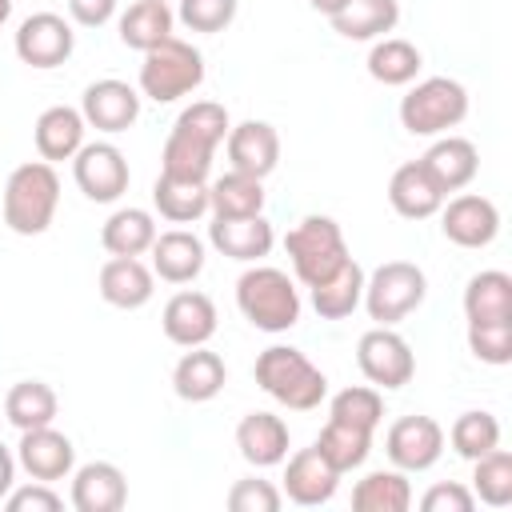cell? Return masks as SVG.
Returning a JSON list of instances; mask_svg holds the SVG:
<instances>
[{
	"label": "cell",
	"instance_id": "cell-46",
	"mask_svg": "<svg viewBox=\"0 0 512 512\" xmlns=\"http://www.w3.org/2000/svg\"><path fill=\"white\" fill-rule=\"evenodd\" d=\"M420 508L424 512H472L476 508V496H472V488L448 480V484H432L420 496Z\"/></svg>",
	"mask_w": 512,
	"mask_h": 512
},
{
	"label": "cell",
	"instance_id": "cell-4",
	"mask_svg": "<svg viewBox=\"0 0 512 512\" xmlns=\"http://www.w3.org/2000/svg\"><path fill=\"white\" fill-rule=\"evenodd\" d=\"M236 308L260 332H288L300 320V292L284 268L252 264L236 280Z\"/></svg>",
	"mask_w": 512,
	"mask_h": 512
},
{
	"label": "cell",
	"instance_id": "cell-27",
	"mask_svg": "<svg viewBox=\"0 0 512 512\" xmlns=\"http://www.w3.org/2000/svg\"><path fill=\"white\" fill-rule=\"evenodd\" d=\"M224 380H228L224 360H220L212 348H204V344H200V348H188V352L176 360V368H172V388H176V396L188 400V404H204V400L220 396Z\"/></svg>",
	"mask_w": 512,
	"mask_h": 512
},
{
	"label": "cell",
	"instance_id": "cell-15",
	"mask_svg": "<svg viewBox=\"0 0 512 512\" xmlns=\"http://www.w3.org/2000/svg\"><path fill=\"white\" fill-rule=\"evenodd\" d=\"M16 464H20L32 480L56 484V480H68V476H72V468H76V448H72V440H68L64 432H56L52 424L28 428V432H20Z\"/></svg>",
	"mask_w": 512,
	"mask_h": 512
},
{
	"label": "cell",
	"instance_id": "cell-29",
	"mask_svg": "<svg viewBox=\"0 0 512 512\" xmlns=\"http://www.w3.org/2000/svg\"><path fill=\"white\" fill-rule=\"evenodd\" d=\"M328 20L344 40H380L396 28L400 0H344Z\"/></svg>",
	"mask_w": 512,
	"mask_h": 512
},
{
	"label": "cell",
	"instance_id": "cell-22",
	"mask_svg": "<svg viewBox=\"0 0 512 512\" xmlns=\"http://www.w3.org/2000/svg\"><path fill=\"white\" fill-rule=\"evenodd\" d=\"M156 292V272L140 260V256H112L104 260L100 268V296L112 304V308H144Z\"/></svg>",
	"mask_w": 512,
	"mask_h": 512
},
{
	"label": "cell",
	"instance_id": "cell-12",
	"mask_svg": "<svg viewBox=\"0 0 512 512\" xmlns=\"http://www.w3.org/2000/svg\"><path fill=\"white\" fill-rule=\"evenodd\" d=\"M384 452L400 472H428L444 456V428L432 416H400L384 436Z\"/></svg>",
	"mask_w": 512,
	"mask_h": 512
},
{
	"label": "cell",
	"instance_id": "cell-36",
	"mask_svg": "<svg viewBox=\"0 0 512 512\" xmlns=\"http://www.w3.org/2000/svg\"><path fill=\"white\" fill-rule=\"evenodd\" d=\"M56 412H60V400H56V392H52L44 380H20V384H12L8 396H4V416H8V424L20 428V432L52 424Z\"/></svg>",
	"mask_w": 512,
	"mask_h": 512
},
{
	"label": "cell",
	"instance_id": "cell-25",
	"mask_svg": "<svg viewBox=\"0 0 512 512\" xmlns=\"http://www.w3.org/2000/svg\"><path fill=\"white\" fill-rule=\"evenodd\" d=\"M288 424L276 412H248L236 424V448L252 468H276L288 456Z\"/></svg>",
	"mask_w": 512,
	"mask_h": 512
},
{
	"label": "cell",
	"instance_id": "cell-18",
	"mask_svg": "<svg viewBox=\"0 0 512 512\" xmlns=\"http://www.w3.org/2000/svg\"><path fill=\"white\" fill-rule=\"evenodd\" d=\"M284 496L300 508H316V504H328L340 488V472L316 452V448H300L292 456H284Z\"/></svg>",
	"mask_w": 512,
	"mask_h": 512
},
{
	"label": "cell",
	"instance_id": "cell-5",
	"mask_svg": "<svg viewBox=\"0 0 512 512\" xmlns=\"http://www.w3.org/2000/svg\"><path fill=\"white\" fill-rule=\"evenodd\" d=\"M284 252L292 260V272L304 288H316L320 280H328L332 272H340L352 256H348V240L344 228L332 216H304L288 236H284Z\"/></svg>",
	"mask_w": 512,
	"mask_h": 512
},
{
	"label": "cell",
	"instance_id": "cell-3",
	"mask_svg": "<svg viewBox=\"0 0 512 512\" xmlns=\"http://www.w3.org/2000/svg\"><path fill=\"white\" fill-rule=\"evenodd\" d=\"M60 208V176L48 160H28L12 168L4 184V224L16 236H40L56 220Z\"/></svg>",
	"mask_w": 512,
	"mask_h": 512
},
{
	"label": "cell",
	"instance_id": "cell-9",
	"mask_svg": "<svg viewBox=\"0 0 512 512\" xmlns=\"http://www.w3.org/2000/svg\"><path fill=\"white\" fill-rule=\"evenodd\" d=\"M356 364L372 388H404L416 376V356L392 324H376L360 336Z\"/></svg>",
	"mask_w": 512,
	"mask_h": 512
},
{
	"label": "cell",
	"instance_id": "cell-33",
	"mask_svg": "<svg viewBox=\"0 0 512 512\" xmlns=\"http://www.w3.org/2000/svg\"><path fill=\"white\" fill-rule=\"evenodd\" d=\"M152 240H156V220L144 208H116L100 228V244L108 256H144Z\"/></svg>",
	"mask_w": 512,
	"mask_h": 512
},
{
	"label": "cell",
	"instance_id": "cell-20",
	"mask_svg": "<svg viewBox=\"0 0 512 512\" xmlns=\"http://www.w3.org/2000/svg\"><path fill=\"white\" fill-rule=\"evenodd\" d=\"M128 504V480L108 460H88L72 468V508L76 512H120Z\"/></svg>",
	"mask_w": 512,
	"mask_h": 512
},
{
	"label": "cell",
	"instance_id": "cell-38",
	"mask_svg": "<svg viewBox=\"0 0 512 512\" xmlns=\"http://www.w3.org/2000/svg\"><path fill=\"white\" fill-rule=\"evenodd\" d=\"M212 216H260L264 212V180L244 172H224L208 184Z\"/></svg>",
	"mask_w": 512,
	"mask_h": 512
},
{
	"label": "cell",
	"instance_id": "cell-23",
	"mask_svg": "<svg viewBox=\"0 0 512 512\" xmlns=\"http://www.w3.org/2000/svg\"><path fill=\"white\" fill-rule=\"evenodd\" d=\"M84 116L80 108H68V104H52L36 116V128H32V140H36V152L40 160L48 164H60V160H72L80 148H84Z\"/></svg>",
	"mask_w": 512,
	"mask_h": 512
},
{
	"label": "cell",
	"instance_id": "cell-35",
	"mask_svg": "<svg viewBox=\"0 0 512 512\" xmlns=\"http://www.w3.org/2000/svg\"><path fill=\"white\" fill-rule=\"evenodd\" d=\"M172 24H176V12L168 8V0H136L120 16V40L136 52H148L172 36Z\"/></svg>",
	"mask_w": 512,
	"mask_h": 512
},
{
	"label": "cell",
	"instance_id": "cell-40",
	"mask_svg": "<svg viewBox=\"0 0 512 512\" xmlns=\"http://www.w3.org/2000/svg\"><path fill=\"white\" fill-rule=\"evenodd\" d=\"M444 440L452 444V452H456V456L476 460V456H484V452H492V448L500 444V420H496L492 412H484V408L460 412Z\"/></svg>",
	"mask_w": 512,
	"mask_h": 512
},
{
	"label": "cell",
	"instance_id": "cell-41",
	"mask_svg": "<svg viewBox=\"0 0 512 512\" xmlns=\"http://www.w3.org/2000/svg\"><path fill=\"white\" fill-rule=\"evenodd\" d=\"M328 416L376 432V424L384 420V396H380V388H368V384L340 388V392L332 396V404H328Z\"/></svg>",
	"mask_w": 512,
	"mask_h": 512
},
{
	"label": "cell",
	"instance_id": "cell-45",
	"mask_svg": "<svg viewBox=\"0 0 512 512\" xmlns=\"http://www.w3.org/2000/svg\"><path fill=\"white\" fill-rule=\"evenodd\" d=\"M4 504H8V512H60L64 508L60 492L52 484H44V480H32V484H20V488L12 484Z\"/></svg>",
	"mask_w": 512,
	"mask_h": 512
},
{
	"label": "cell",
	"instance_id": "cell-26",
	"mask_svg": "<svg viewBox=\"0 0 512 512\" xmlns=\"http://www.w3.org/2000/svg\"><path fill=\"white\" fill-rule=\"evenodd\" d=\"M444 200H448V196L436 188V180L424 172L420 160L400 164V168L392 172V180H388V204H392L396 216H404V220H428V216L440 212Z\"/></svg>",
	"mask_w": 512,
	"mask_h": 512
},
{
	"label": "cell",
	"instance_id": "cell-2",
	"mask_svg": "<svg viewBox=\"0 0 512 512\" xmlns=\"http://www.w3.org/2000/svg\"><path fill=\"white\" fill-rule=\"evenodd\" d=\"M256 384L292 412H312L328 396V376L292 344H272L256 356Z\"/></svg>",
	"mask_w": 512,
	"mask_h": 512
},
{
	"label": "cell",
	"instance_id": "cell-11",
	"mask_svg": "<svg viewBox=\"0 0 512 512\" xmlns=\"http://www.w3.org/2000/svg\"><path fill=\"white\" fill-rule=\"evenodd\" d=\"M12 44H16L20 64L48 72V68H60V64L72 56L76 32H72V24H68L64 16H56V12H32V16L20 20Z\"/></svg>",
	"mask_w": 512,
	"mask_h": 512
},
{
	"label": "cell",
	"instance_id": "cell-19",
	"mask_svg": "<svg viewBox=\"0 0 512 512\" xmlns=\"http://www.w3.org/2000/svg\"><path fill=\"white\" fill-rule=\"evenodd\" d=\"M160 324H164V336L172 340V344H180V348H200V344H208L212 336H216V304H212V296H204V292H176L168 304H164V316H160Z\"/></svg>",
	"mask_w": 512,
	"mask_h": 512
},
{
	"label": "cell",
	"instance_id": "cell-30",
	"mask_svg": "<svg viewBox=\"0 0 512 512\" xmlns=\"http://www.w3.org/2000/svg\"><path fill=\"white\" fill-rule=\"evenodd\" d=\"M420 48L412 40H400V36H380L372 40V52H368V76L384 88H404L420 76Z\"/></svg>",
	"mask_w": 512,
	"mask_h": 512
},
{
	"label": "cell",
	"instance_id": "cell-32",
	"mask_svg": "<svg viewBox=\"0 0 512 512\" xmlns=\"http://www.w3.org/2000/svg\"><path fill=\"white\" fill-rule=\"evenodd\" d=\"M356 512H408L412 508V484L400 468H376L352 488Z\"/></svg>",
	"mask_w": 512,
	"mask_h": 512
},
{
	"label": "cell",
	"instance_id": "cell-31",
	"mask_svg": "<svg viewBox=\"0 0 512 512\" xmlns=\"http://www.w3.org/2000/svg\"><path fill=\"white\" fill-rule=\"evenodd\" d=\"M152 204L164 220L172 224H192L208 212V180H184V176H168L160 172L152 184Z\"/></svg>",
	"mask_w": 512,
	"mask_h": 512
},
{
	"label": "cell",
	"instance_id": "cell-16",
	"mask_svg": "<svg viewBox=\"0 0 512 512\" xmlns=\"http://www.w3.org/2000/svg\"><path fill=\"white\" fill-rule=\"evenodd\" d=\"M224 148H228L232 172H244L256 180H264L280 164V132L268 120H244V124L228 128Z\"/></svg>",
	"mask_w": 512,
	"mask_h": 512
},
{
	"label": "cell",
	"instance_id": "cell-14",
	"mask_svg": "<svg viewBox=\"0 0 512 512\" xmlns=\"http://www.w3.org/2000/svg\"><path fill=\"white\" fill-rule=\"evenodd\" d=\"M80 116L96 132H108V136L128 132L136 124V116H140V92L132 84H124V80H112V76L108 80H92L84 88V96H80Z\"/></svg>",
	"mask_w": 512,
	"mask_h": 512
},
{
	"label": "cell",
	"instance_id": "cell-48",
	"mask_svg": "<svg viewBox=\"0 0 512 512\" xmlns=\"http://www.w3.org/2000/svg\"><path fill=\"white\" fill-rule=\"evenodd\" d=\"M12 484H16V456H12L8 444L0 440V500L12 492Z\"/></svg>",
	"mask_w": 512,
	"mask_h": 512
},
{
	"label": "cell",
	"instance_id": "cell-7",
	"mask_svg": "<svg viewBox=\"0 0 512 512\" xmlns=\"http://www.w3.org/2000/svg\"><path fill=\"white\" fill-rule=\"evenodd\" d=\"M468 116V88L452 76H428L400 100V124L412 136H444Z\"/></svg>",
	"mask_w": 512,
	"mask_h": 512
},
{
	"label": "cell",
	"instance_id": "cell-37",
	"mask_svg": "<svg viewBox=\"0 0 512 512\" xmlns=\"http://www.w3.org/2000/svg\"><path fill=\"white\" fill-rule=\"evenodd\" d=\"M312 448H316V452L344 476V472H352V468H360V464L368 460V452H372V432L328 416V424L320 428V436H316Z\"/></svg>",
	"mask_w": 512,
	"mask_h": 512
},
{
	"label": "cell",
	"instance_id": "cell-8",
	"mask_svg": "<svg viewBox=\"0 0 512 512\" xmlns=\"http://www.w3.org/2000/svg\"><path fill=\"white\" fill-rule=\"evenodd\" d=\"M428 296V276L408 260H388L372 276H364V308L376 324H400Z\"/></svg>",
	"mask_w": 512,
	"mask_h": 512
},
{
	"label": "cell",
	"instance_id": "cell-43",
	"mask_svg": "<svg viewBox=\"0 0 512 512\" xmlns=\"http://www.w3.org/2000/svg\"><path fill=\"white\" fill-rule=\"evenodd\" d=\"M236 8L240 0H180L176 8V20L188 28V32H224L232 20H236Z\"/></svg>",
	"mask_w": 512,
	"mask_h": 512
},
{
	"label": "cell",
	"instance_id": "cell-10",
	"mask_svg": "<svg viewBox=\"0 0 512 512\" xmlns=\"http://www.w3.org/2000/svg\"><path fill=\"white\" fill-rule=\"evenodd\" d=\"M72 176H76V188L92 200V204H112L128 192V160L116 144L108 140H96V144H84L76 156H72Z\"/></svg>",
	"mask_w": 512,
	"mask_h": 512
},
{
	"label": "cell",
	"instance_id": "cell-1",
	"mask_svg": "<svg viewBox=\"0 0 512 512\" xmlns=\"http://www.w3.org/2000/svg\"><path fill=\"white\" fill-rule=\"evenodd\" d=\"M228 128H232V124H228L224 104H216V100H196V104H188V108L176 116V124H172V132H168V140H164L160 172L184 176V180H208L212 156H216V148L224 144Z\"/></svg>",
	"mask_w": 512,
	"mask_h": 512
},
{
	"label": "cell",
	"instance_id": "cell-44",
	"mask_svg": "<svg viewBox=\"0 0 512 512\" xmlns=\"http://www.w3.org/2000/svg\"><path fill=\"white\" fill-rule=\"evenodd\" d=\"M284 504V492L272 484V480H256V476H244L228 488V508L232 512H276Z\"/></svg>",
	"mask_w": 512,
	"mask_h": 512
},
{
	"label": "cell",
	"instance_id": "cell-34",
	"mask_svg": "<svg viewBox=\"0 0 512 512\" xmlns=\"http://www.w3.org/2000/svg\"><path fill=\"white\" fill-rule=\"evenodd\" d=\"M308 292H312V308H316L320 320H344L364 300V268L356 260H348L340 272H332L328 280H320Z\"/></svg>",
	"mask_w": 512,
	"mask_h": 512
},
{
	"label": "cell",
	"instance_id": "cell-17",
	"mask_svg": "<svg viewBox=\"0 0 512 512\" xmlns=\"http://www.w3.org/2000/svg\"><path fill=\"white\" fill-rule=\"evenodd\" d=\"M208 240H212V248L220 256L240 260V264H256V260H264L272 252L276 232L264 220V212L260 216H216L208 224Z\"/></svg>",
	"mask_w": 512,
	"mask_h": 512
},
{
	"label": "cell",
	"instance_id": "cell-13",
	"mask_svg": "<svg viewBox=\"0 0 512 512\" xmlns=\"http://www.w3.org/2000/svg\"><path fill=\"white\" fill-rule=\"evenodd\" d=\"M440 228L456 248H488L500 232V208L480 192H460L440 204Z\"/></svg>",
	"mask_w": 512,
	"mask_h": 512
},
{
	"label": "cell",
	"instance_id": "cell-49",
	"mask_svg": "<svg viewBox=\"0 0 512 512\" xmlns=\"http://www.w3.org/2000/svg\"><path fill=\"white\" fill-rule=\"evenodd\" d=\"M308 4H312L316 12H324V16H332V12H336V8L344 4V0H308Z\"/></svg>",
	"mask_w": 512,
	"mask_h": 512
},
{
	"label": "cell",
	"instance_id": "cell-39",
	"mask_svg": "<svg viewBox=\"0 0 512 512\" xmlns=\"http://www.w3.org/2000/svg\"><path fill=\"white\" fill-rule=\"evenodd\" d=\"M472 496L484 500L488 508H508L512 504V452L492 448L472 460Z\"/></svg>",
	"mask_w": 512,
	"mask_h": 512
},
{
	"label": "cell",
	"instance_id": "cell-28",
	"mask_svg": "<svg viewBox=\"0 0 512 512\" xmlns=\"http://www.w3.org/2000/svg\"><path fill=\"white\" fill-rule=\"evenodd\" d=\"M464 316L468 324H504L512 320V276L500 268L476 272L464 288Z\"/></svg>",
	"mask_w": 512,
	"mask_h": 512
},
{
	"label": "cell",
	"instance_id": "cell-21",
	"mask_svg": "<svg viewBox=\"0 0 512 512\" xmlns=\"http://www.w3.org/2000/svg\"><path fill=\"white\" fill-rule=\"evenodd\" d=\"M420 164H424V172L436 180V188L448 196V192H460V188H468V184L476 180V172H480V152H476L472 140L444 132V136L420 156Z\"/></svg>",
	"mask_w": 512,
	"mask_h": 512
},
{
	"label": "cell",
	"instance_id": "cell-47",
	"mask_svg": "<svg viewBox=\"0 0 512 512\" xmlns=\"http://www.w3.org/2000/svg\"><path fill=\"white\" fill-rule=\"evenodd\" d=\"M68 12L84 28H100L116 16V0H68Z\"/></svg>",
	"mask_w": 512,
	"mask_h": 512
},
{
	"label": "cell",
	"instance_id": "cell-42",
	"mask_svg": "<svg viewBox=\"0 0 512 512\" xmlns=\"http://www.w3.org/2000/svg\"><path fill=\"white\" fill-rule=\"evenodd\" d=\"M468 352L480 364H492V368L512 364V320H504V324H468Z\"/></svg>",
	"mask_w": 512,
	"mask_h": 512
},
{
	"label": "cell",
	"instance_id": "cell-24",
	"mask_svg": "<svg viewBox=\"0 0 512 512\" xmlns=\"http://www.w3.org/2000/svg\"><path fill=\"white\" fill-rule=\"evenodd\" d=\"M148 252H152V272L168 284H192L204 272V240L192 236L188 228L156 232Z\"/></svg>",
	"mask_w": 512,
	"mask_h": 512
},
{
	"label": "cell",
	"instance_id": "cell-6",
	"mask_svg": "<svg viewBox=\"0 0 512 512\" xmlns=\"http://www.w3.org/2000/svg\"><path fill=\"white\" fill-rule=\"evenodd\" d=\"M204 84V56L180 40V36H168L164 44L148 48L144 52V64H140V96L156 100V104H172L188 92H196Z\"/></svg>",
	"mask_w": 512,
	"mask_h": 512
},
{
	"label": "cell",
	"instance_id": "cell-50",
	"mask_svg": "<svg viewBox=\"0 0 512 512\" xmlns=\"http://www.w3.org/2000/svg\"><path fill=\"white\" fill-rule=\"evenodd\" d=\"M8 16H12V0H0V24H8Z\"/></svg>",
	"mask_w": 512,
	"mask_h": 512
}]
</instances>
